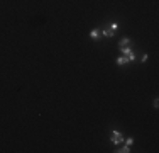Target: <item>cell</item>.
<instances>
[{"label":"cell","instance_id":"9c48e42d","mask_svg":"<svg viewBox=\"0 0 159 153\" xmlns=\"http://www.w3.org/2000/svg\"><path fill=\"white\" fill-rule=\"evenodd\" d=\"M132 143H134V139H132V138H127L125 139V145H129V146H130Z\"/></svg>","mask_w":159,"mask_h":153},{"label":"cell","instance_id":"7a4b0ae2","mask_svg":"<svg viewBox=\"0 0 159 153\" xmlns=\"http://www.w3.org/2000/svg\"><path fill=\"white\" fill-rule=\"evenodd\" d=\"M120 49H122V55H125L129 61H134V60H136V55L132 53V49L129 48V46H125V48H120Z\"/></svg>","mask_w":159,"mask_h":153},{"label":"cell","instance_id":"277c9868","mask_svg":"<svg viewBox=\"0 0 159 153\" xmlns=\"http://www.w3.org/2000/svg\"><path fill=\"white\" fill-rule=\"evenodd\" d=\"M127 61H129V60H127V56H120V58H117V61H115V63H117L118 67H124Z\"/></svg>","mask_w":159,"mask_h":153},{"label":"cell","instance_id":"5b68a950","mask_svg":"<svg viewBox=\"0 0 159 153\" xmlns=\"http://www.w3.org/2000/svg\"><path fill=\"white\" fill-rule=\"evenodd\" d=\"M100 34H103V36H107V38H112L113 34H115V31H112V29H103Z\"/></svg>","mask_w":159,"mask_h":153},{"label":"cell","instance_id":"3957f363","mask_svg":"<svg viewBox=\"0 0 159 153\" xmlns=\"http://www.w3.org/2000/svg\"><path fill=\"white\" fill-rule=\"evenodd\" d=\"M129 43H130L129 38H122L120 41H118V48H125V46H129Z\"/></svg>","mask_w":159,"mask_h":153},{"label":"cell","instance_id":"6da1fadb","mask_svg":"<svg viewBox=\"0 0 159 153\" xmlns=\"http://www.w3.org/2000/svg\"><path fill=\"white\" fill-rule=\"evenodd\" d=\"M110 141H112L113 145H120L122 141H124V136H122L120 131L113 129V131H112V136H110Z\"/></svg>","mask_w":159,"mask_h":153},{"label":"cell","instance_id":"8992f818","mask_svg":"<svg viewBox=\"0 0 159 153\" xmlns=\"http://www.w3.org/2000/svg\"><path fill=\"white\" fill-rule=\"evenodd\" d=\"M90 38H92V39H95V41H97V39L100 38V31H98V29H93V31L90 33Z\"/></svg>","mask_w":159,"mask_h":153},{"label":"cell","instance_id":"ba28073f","mask_svg":"<svg viewBox=\"0 0 159 153\" xmlns=\"http://www.w3.org/2000/svg\"><path fill=\"white\" fill-rule=\"evenodd\" d=\"M110 29H112V31H117V29H118V24H117V22H112V24H110Z\"/></svg>","mask_w":159,"mask_h":153},{"label":"cell","instance_id":"52a82bcc","mask_svg":"<svg viewBox=\"0 0 159 153\" xmlns=\"http://www.w3.org/2000/svg\"><path fill=\"white\" fill-rule=\"evenodd\" d=\"M118 153H129L130 151V148H129V145H125V146H122V150H117Z\"/></svg>","mask_w":159,"mask_h":153},{"label":"cell","instance_id":"30bf717a","mask_svg":"<svg viewBox=\"0 0 159 153\" xmlns=\"http://www.w3.org/2000/svg\"><path fill=\"white\" fill-rule=\"evenodd\" d=\"M147 58H149V56H147V55L144 53V55H142V58H140V60H142V63H146V61H147Z\"/></svg>","mask_w":159,"mask_h":153}]
</instances>
